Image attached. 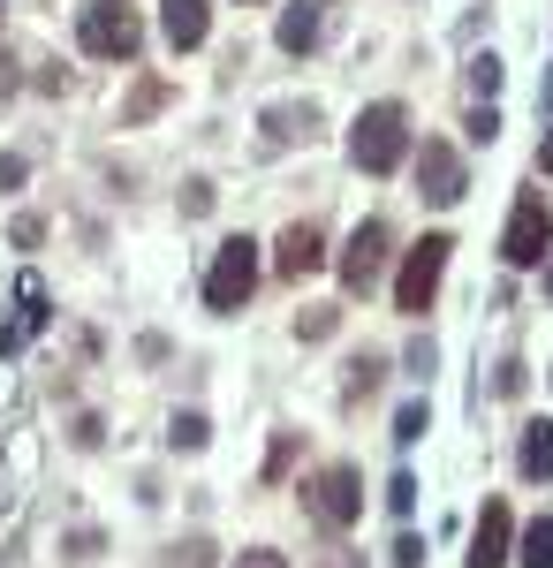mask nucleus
<instances>
[{
  "label": "nucleus",
  "mask_w": 553,
  "mask_h": 568,
  "mask_svg": "<svg viewBox=\"0 0 553 568\" xmlns=\"http://www.w3.org/2000/svg\"><path fill=\"white\" fill-rule=\"evenodd\" d=\"M349 159H357L365 174H394V167L409 159V114H402L394 99H371L365 114H357V130H349Z\"/></svg>",
  "instance_id": "nucleus-1"
},
{
  "label": "nucleus",
  "mask_w": 553,
  "mask_h": 568,
  "mask_svg": "<svg viewBox=\"0 0 553 568\" xmlns=\"http://www.w3.org/2000/svg\"><path fill=\"white\" fill-rule=\"evenodd\" d=\"M76 38H84V53H99V61H137L145 23H137V8H130V0H84Z\"/></svg>",
  "instance_id": "nucleus-2"
},
{
  "label": "nucleus",
  "mask_w": 553,
  "mask_h": 568,
  "mask_svg": "<svg viewBox=\"0 0 553 568\" xmlns=\"http://www.w3.org/2000/svg\"><path fill=\"white\" fill-rule=\"evenodd\" d=\"M304 508H311L319 531H349V523L365 516V478H357L349 462H327L319 478H304Z\"/></svg>",
  "instance_id": "nucleus-3"
},
{
  "label": "nucleus",
  "mask_w": 553,
  "mask_h": 568,
  "mask_svg": "<svg viewBox=\"0 0 553 568\" xmlns=\"http://www.w3.org/2000/svg\"><path fill=\"white\" fill-rule=\"evenodd\" d=\"M447 251H455V235H425V243L402 258V274H394V311H409V318H425V311H432L440 274H447Z\"/></svg>",
  "instance_id": "nucleus-4"
},
{
  "label": "nucleus",
  "mask_w": 553,
  "mask_h": 568,
  "mask_svg": "<svg viewBox=\"0 0 553 568\" xmlns=\"http://www.w3.org/2000/svg\"><path fill=\"white\" fill-rule=\"evenodd\" d=\"M250 288H258V243H250V235H228V243L212 251L205 303H212V311H243V303H250Z\"/></svg>",
  "instance_id": "nucleus-5"
},
{
  "label": "nucleus",
  "mask_w": 553,
  "mask_h": 568,
  "mask_svg": "<svg viewBox=\"0 0 553 568\" xmlns=\"http://www.w3.org/2000/svg\"><path fill=\"white\" fill-rule=\"evenodd\" d=\"M546 243H553L546 197H516V213H508V235H501V258H508V266H546Z\"/></svg>",
  "instance_id": "nucleus-6"
},
{
  "label": "nucleus",
  "mask_w": 553,
  "mask_h": 568,
  "mask_svg": "<svg viewBox=\"0 0 553 568\" xmlns=\"http://www.w3.org/2000/svg\"><path fill=\"white\" fill-rule=\"evenodd\" d=\"M386 220H357V235H349V251H342V288L349 295H371L379 274H386Z\"/></svg>",
  "instance_id": "nucleus-7"
},
{
  "label": "nucleus",
  "mask_w": 553,
  "mask_h": 568,
  "mask_svg": "<svg viewBox=\"0 0 553 568\" xmlns=\"http://www.w3.org/2000/svg\"><path fill=\"white\" fill-rule=\"evenodd\" d=\"M417 190H425L432 205H455V197L470 190V174H463V159H455V144L425 137V152H417Z\"/></svg>",
  "instance_id": "nucleus-8"
},
{
  "label": "nucleus",
  "mask_w": 553,
  "mask_h": 568,
  "mask_svg": "<svg viewBox=\"0 0 553 568\" xmlns=\"http://www.w3.org/2000/svg\"><path fill=\"white\" fill-rule=\"evenodd\" d=\"M508 539H516V516H508V500H486L478 508V531H470V568H501L508 561Z\"/></svg>",
  "instance_id": "nucleus-9"
},
{
  "label": "nucleus",
  "mask_w": 553,
  "mask_h": 568,
  "mask_svg": "<svg viewBox=\"0 0 553 568\" xmlns=\"http://www.w3.org/2000/svg\"><path fill=\"white\" fill-rule=\"evenodd\" d=\"M281 281H311L319 266H327V235L311 228V220H296V228H281Z\"/></svg>",
  "instance_id": "nucleus-10"
},
{
  "label": "nucleus",
  "mask_w": 553,
  "mask_h": 568,
  "mask_svg": "<svg viewBox=\"0 0 553 568\" xmlns=\"http://www.w3.org/2000/svg\"><path fill=\"white\" fill-rule=\"evenodd\" d=\"M160 31H168L175 53H197L205 31H212V8H205V0H160Z\"/></svg>",
  "instance_id": "nucleus-11"
},
{
  "label": "nucleus",
  "mask_w": 553,
  "mask_h": 568,
  "mask_svg": "<svg viewBox=\"0 0 553 568\" xmlns=\"http://www.w3.org/2000/svg\"><path fill=\"white\" fill-rule=\"evenodd\" d=\"M38 326H46V288H38V274H23V288H15V318L0 326V356H15Z\"/></svg>",
  "instance_id": "nucleus-12"
},
{
  "label": "nucleus",
  "mask_w": 553,
  "mask_h": 568,
  "mask_svg": "<svg viewBox=\"0 0 553 568\" xmlns=\"http://www.w3.org/2000/svg\"><path fill=\"white\" fill-rule=\"evenodd\" d=\"M319 31H327V0H296V8L281 15V53H311Z\"/></svg>",
  "instance_id": "nucleus-13"
},
{
  "label": "nucleus",
  "mask_w": 553,
  "mask_h": 568,
  "mask_svg": "<svg viewBox=\"0 0 553 568\" xmlns=\"http://www.w3.org/2000/svg\"><path fill=\"white\" fill-rule=\"evenodd\" d=\"M524 478H553V418L524 425Z\"/></svg>",
  "instance_id": "nucleus-14"
},
{
  "label": "nucleus",
  "mask_w": 553,
  "mask_h": 568,
  "mask_svg": "<svg viewBox=\"0 0 553 568\" xmlns=\"http://www.w3.org/2000/svg\"><path fill=\"white\" fill-rule=\"evenodd\" d=\"M160 107H168V84H160V76H145V84H137V99L122 107V130H137V122H145V114H160Z\"/></svg>",
  "instance_id": "nucleus-15"
},
{
  "label": "nucleus",
  "mask_w": 553,
  "mask_h": 568,
  "mask_svg": "<svg viewBox=\"0 0 553 568\" xmlns=\"http://www.w3.org/2000/svg\"><path fill=\"white\" fill-rule=\"evenodd\" d=\"M524 568H553V516H539L531 531H524V554H516Z\"/></svg>",
  "instance_id": "nucleus-16"
},
{
  "label": "nucleus",
  "mask_w": 553,
  "mask_h": 568,
  "mask_svg": "<svg viewBox=\"0 0 553 568\" xmlns=\"http://www.w3.org/2000/svg\"><path fill=\"white\" fill-rule=\"evenodd\" d=\"M311 122H319L311 107H304V114H296V107H273V114H266V130H273V137H311Z\"/></svg>",
  "instance_id": "nucleus-17"
},
{
  "label": "nucleus",
  "mask_w": 553,
  "mask_h": 568,
  "mask_svg": "<svg viewBox=\"0 0 553 568\" xmlns=\"http://www.w3.org/2000/svg\"><path fill=\"white\" fill-rule=\"evenodd\" d=\"M168 439H175V447H205V439H212V425H205L197 410H183V418L168 425Z\"/></svg>",
  "instance_id": "nucleus-18"
},
{
  "label": "nucleus",
  "mask_w": 553,
  "mask_h": 568,
  "mask_svg": "<svg viewBox=\"0 0 553 568\" xmlns=\"http://www.w3.org/2000/svg\"><path fill=\"white\" fill-rule=\"evenodd\" d=\"M425 425H432V418H425V402H402V418H394V439H402V447H417V439H425Z\"/></svg>",
  "instance_id": "nucleus-19"
},
{
  "label": "nucleus",
  "mask_w": 553,
  "mask_h": 568,
  "mask_svg": "<svg viewBox=\"0 0 553 568\" xmlns=\"http://www.w3.org/2000/svg\"><path fill=\"white\" fill-rule=\"evenodd\" d=\"M470 92H486V99L501 92V61H493V53H478V61H470Z\"/></svg>",
  "instance_id": "nucleus-20"
},
{
  "label": "nucleus",
  "mask_w": 553,
  "mask_h": 568,
  "mask_svg": "<svg viewBox=\"0 0 553 568\" xmlns=\"http://www.w3.org/2000/svg\"><path fill=\"white\" fill-rule=\"evenodd\" d=\"M379 372H386L379 356H357V364H349V395H371V387H379Z\"/></svg>",
  "instance_id": "nucleus-21"
},
{
  "label": "nucleus",
  "mask_w": 553,
  "mask_h": 568,
  "mask_svg": "<svg viewBox=\"0 0 553 568\" xmlns=\"http://www.w3.org/2000/svg\"><path fill=\"white\" fill-rule=\"evenodd\" d=\"M386 508H394V516H409V508H417V478H409V470L386 485Z\"/></svg>",
  "instance_id": "nucleus-22"
},
{
  "label": "nucleus",
  "mask_w": 553,
  "mask_h": 568,
  "mask_svg": "<svg viewBox=\"0 0 553 568\" xmlns=\"http://www.w3.org/2000/svg\"><path fill=\"white\" fill-rule=\"evenodd\" d=\"M38 243H46V220L23 213V220H15V251H38Z\"/></svg>",
  "instance_id": "nucleus-23"
},
{
  "label": "nucleus",
  "mask_w": 553,
  "mask_h": 568,
  "mask_svg": "<svg viewBox=\"0 0 553 568\" xmlns=\"http://www.w3.org/2000/svg\"><path fill=\"white\" fill-rule=\"evenodd\" d=\"M296 334H304V341H327V334H334V311H304Z\"/></svg>",
  "instance_id": "nucleus-24"
},
{
  "label": "nucleus",
  "mask_w": 553,
  "mask_h": 568,
  "mask_svg": "<svg viewBox=\"0 0 553 568\" xmlns=\"http://www.w3.org/2000/svg\"><path fill=\"white\" fill-rule=\"evenodd\" d=\"M288 462H296V432H281V439H273V455H266V478H281Z\"/></svg>",
  "instance_id": "nucleus-25"
},
{
  "label": "nucleus",
  "mask_w": 553,
  "mask_h": 568,
  "mask_svg": "<svg viewBox=\"0 0 553 568\" xmlns=\"http://www.w3.org/2000/svg\"><path fill=\"white\" fill-rule=\"evenodd\" d=\"M175 554H183L189 568H212V561H220V546H212V539H189V546H175Z\"/></svg>",
  "instance_id": "nucleus-26"
},
{
  "label": "nucleus",
  "mask_w": 553,
  "mask_h": 568,
  "mask_svg": "<svg viewBox=\"0 0 553 568\" xmlns=\"http://www.w3.org/2000/svg\"><path fill=\"white\" fill-rule=\"evenodd\" d=\"M183 213H212V182H183Z\"/></svg>",
  "instance_id": "nucleus-27"
},
{
  "label": "nucleus",
  "mask_w": 553,
  "mask_h": 568,
  "mask_svg": "<svg viewBox=\"0 0 553 568\" xmlns=\"http://www.w3.org/2000/svg\"><path fill=\"white\" fill-rule=\"evenodd\" d=\"M23 174H30V167H23V152H0V190H15Z\"/></svg>",
  "instance_id": "nucleus-28"
},
{
  "label": "nucleus",
  "mask_w": 553,
  "mask_h": 568,
  "mask_svg": "<svg viewBox=\"0 0 553 568\" xmlns=\"http://www.w3.org/2000/svg\"><path fill=\"white\" fill-rule=\"evenodd\" d=\"M493 130H501V114H493V107H478V114H470V137L493 144Z\"/></svg>",
  "instance_id": "nucleus-29"
},
{
  "label": "nucleus",
  "mask_w": 553,
  "mask_h": 568,
  "mask_svg": "<svg viewBox=\"0 0 553 568\" xmlns=\"http://www.w3.org/2000/svg\"><path fill=\"white\" fill-rule=\"evenodd\" d=\"M235 568H288V561H281L273 546H250V554H243V561H235Z\"/></svg>",
  "instance_id": "nucleus-30"
},
{
  "label": "nucleus",
  "mask_w": 553,
  "mask_h": 568,
  "mask_svg": "<svg viewBox=\"0 0 553 568\" xmlns=\"http://www.w3.org/2000/svg\"><path fill=\"white\" fill-rule=\"evenodd\" d=\"M394 568H425V546H417V539H402V546H394Z\"/></svg>",
  "instance_id": "nucleus-31"
},
{
  "label": "nucleus",
  "mask_w": 553,
  "mask_h": 568,
  "mask_svg": "<svg viewBox=\"0 0 553 568\" xmlns=\"http://www.w3.org/2000/svg\"><path fill=\"white\" fill-rule=\"evenodd\" d=\"M319 568H365V554H349V546H334V554H327V561Z\"/></svg>",
  "instance_id": "nucleus-32"
},
{
  "label": "nucleus",
  "mask_w": 553,
  "mask_h": 568,
  "mask_svg": "<svg viewBox=\"0 0 553 568\" xmlns=\"http://www.w3.org/2000/svg\"><path fill=\"white\" fill-rule=\"evenodd\" d=\"M539 107H546V114H553V69H546V84H539Z\"/></svg>",
  "instance_id": "nucleus-33"
},
{
  "label": "nucleus",
  "mask_w": 553,
  "mask_h": 568,
  "mask_svg": "<svg viewBox=\"0 0 553 568\" xmlns=\"http://www.w3.org/2000/svg\"><path fill=\"white\" fill-rule=\"evenodd\" d=\"M539 167H546V174H553V137H546V144H539Z\"/></svg>",
  "instance_id": "nucleus-34"
},
{
  "label": "nucleus",
  "mask_w": 553,
  "mask_h": 568,
  "mask_svg": "<svg viewBox=\"0 0 553 568\" xmlns=\"http://www.w3.org/2000/svg\"><path fill=\"white\" fill-rule=\"evenodd\" d=\"M546 295H553V266H546Z\"/></svg>",
  "instance_id": "nucleus-35"
}]
</instances>
